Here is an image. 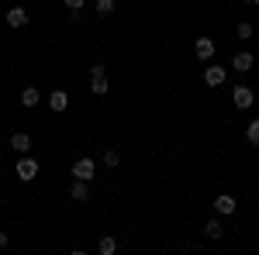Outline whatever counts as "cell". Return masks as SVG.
<instances>
[{"label": "cell", "instance_id": "1", "mask_svg": "<svg viewBox=\"0 0 259 255\" xmlns=\"http://www.w3.org/2000/svg\"><path fill=\"white\" fill-rule=\"evenodd\" d=\"M232 104H235V111H249V107L256 104V90H252V86H245V83L232 86Z\"/></svg>", "mask_w": 259, "mask_h": 255}, {"label": "cell", "instance_id": "2", "mask_svg": "<svg viewBox=\"0 0 259 255\" xmlns=\"http://www.w3.org/2000/svg\"><path fill=\"white\" fill-rule=\"evenodd\" d=\"M90 93L94 97H107V69L104 66H90Z\"/></svg>", "mask_w": 259, "mask_h": 255}, {"label": "cell", "instance_id": "3", "mask_svg": "<svg viewBox=\"0 0 259 255\" xmlns=\"http://www.w3.org/2000/svg\"><path fill=\"white\" fill-rule=\"evenodd\" d=\"M14 176H18L21 183H31V179L38 176V159H31V156H21V162L14 166Z\"/></svg>", "mask_w": 259, "mask_h": 255}, {"label": "cell", "instance_id": "4", "mask_svg": "<svg viewBox=\"0 0 259 255\" xmlns=\"http://www.w3.org/2000/svg\"><path fill=\"white\" fill-rule=\"evenodd\" d=\"M214 52H218V45H214L211 38H197V41H194V56H197L200 62H211V59H214Z\"/></svg>", "mask_w": 259, "mask_h": 255}, {"label": "cell", "instance_id": "5", "mask_svg": "<svg viewBox=\"0 0 259 255\" xmlns=\"http://www.w3.org/2000/svg\"><path fill=\"white\" fill-rule=\"evenodd\" d=\"M94 173H97V169H94V159H76V162H73V176L76 179H87V183H90Z\"/></svg>", "mask_w": 259, "mask_h": 255}, {"label": "cell", "instance_id": "6", "mask_svg": "<svg viewBox=\"0 0 259 255\" xmlns=\"http://www.w3.org/2000/svg\"><path fill=\"white\" fill-rule=\"evenodd\" d=\"M235 207H239V203H235V196H232V193H218V196H214V211H218L221 217L235 214Z\"/></svg>", "mask_w": 259, "mask_h": 255}, {"label": "cell", "instance_id": "7", "mask_svg": "<svg viewBox=\"0 0 259 255\" xmlns=\"http://www.w3.org/2000/svg\"><path fill=\"white\" fill-rule=\"evenodd\" d=\"M252 66H256V56H252V52H235V56H232V69H235V73H249Z\"/></svg>", "mask_w": 259, "mask_h": 255}, {"label": "cell", "instance_id": "8", "mask_svg": "<svg viewBox=\"0 0 259 255\" xmlns=\"http://www.w3.org/2000/svg\"><path fill=\"white\" fill-rule=\"evenodd\" d=\"M225 79H228V69H225V66H207V69H204V83H207V86H221Z\"/></svg>", "mask_w": 259, "mask_h": 255}, {"label": "cell", "instance_id": "9", "mask_svg": "<svg viewBox=\"0 0 259 255\" xmlns=\"http://www.w3.org/2000/svg\"><path fill=\"white\" fill-rule=\"evenodd\" d=\"M28 18H31L28 7H11V11H7V28H24Z\"/></svg>", "mask_w": 259, "mask_h": 255}, {"label": "cell", "instance_id": "10", "mask_svg": "<svg viewBox=\"0 0 259 255\" xmlns=\"http://www.w3.org/2000/svg\"><path fill=\"white\" fill-rule=\"evenodd\" d=\"M11 148L21 152V156H28V152H31V135H28V131H14V135H11Z\"/></svg>", "mask_w": 259, "mask_h": 255}, {"label": "cell", "instance_id": "11", "mask_svg": "<svg viewBox=\"0 0 259 255\" xmlns=\"http://www.w3.org/2000/svg\"><path fill=\"white\" fill-rule=\"evenodd\" d=\"M49 107H52L56 114H62V111L69 107V93H66V90H52V93H49Z\"/></svg>", "mask_w": 259, "mask_h": 255}, {"label": "cell", "instance_id": "12", "mask_svg": "<svg viewBox=\"0 0 259 255\" xmlns=\"http://www.w3.org/2000/svg\"><path fill=\"white\" fill-rule=\"evenodd\" d=\"M69 196H73V200H90V186H87V179H76V183H73V186H69Z\"/></svg>", "mask_w": 259, "mask_h": 255}, {"label": "cell", "instance_id": "13", "mask_svg": "<svg viewBox=\"0 0 259 255\" xmlns=\"http://www.w3.org/2000/svg\"><path fill=\"white\" fill-rule=\"evenodd\" d=\"M221 235H225V228H221V221H214V217H211V221L204 224V238H211V241H218Z\"/></svg>", "mask_w": 259, "mask_h": 255}, {"label": "cell", "instance_id": "14", "mask_svg": "<svg viewBox=\"0 0 259 255\" xmlns=\"http://www.w3.org/2000/svg\"><path fill=\"white\" fill-rule=\"evenodd\" d=\"M114 7H118L114 0H97V4H94V14H97V18H111Z\"/></svg>", "mask_w": 259, "mask_h": 255}, {"label": "cell", "instance_id": "15", "mask_svg": "<svg viewBox=\"0 0 259 255\" xmlns=\"http://www.w3.org/2000/svg\"><path fill=\"white\" fill-rule=\"evenodd\" d=\"M21 104H24V107H38V90H35V86H24V90H21Z\"/></svg>", "mask_w": 259, "mask_h": 255}, {"label": "cell", "instance_id": "16", "mask_svg": "<svg viewBox=\"0 0 259 255\" xmlns=\"http://www.w3.org/2000/svg\"><path fill=\"white\" fill-rule=\"evenodd\" d=\"M245 141H249L252 148H259V118L249 121V128H245Z\"/></svg>", "mask_w": 259, "mask_h": 255}, {"label": "cell", "instance_id": "17", "mask_svg": "<svg viewBox=\"0 0 259 255\" xmlns=\"http://www.w3.org/2000/svg\"><path fill=\"white\" fill-rule=\"evenodd\" d=\"M97 252H100V255H114V252H118V241H114V238H111V235H107V238H100Z\"/></svg>", "mask_w": 259, "mask_h": 255}, {"label": "cell", "instance_id": "18", "mask_svg": "<svg viewBox=\"0 0 259 255\" xmlns=\"http://www.w3.org/2000/svg\"><path fill=\"white\" fill-rule=\"evenodd\" d=\"M104 166H107V169H118L121 166V152L118 148H107V152H104Z\"/></svg>", "mask_w": 259, "mask_h": 255}, {"label": "cell", "instance_id": "19", "mask_svg": "<svg viewBox=\"0 0 259 255\" xmlns=\"http://www.w3.org/2000/svg\"><path fill=\"white\" fill-rule=\"evenodd\" d=\"M235 35H239V41H249V38H252V35H256V28H252L249 21H242L239 28H235Z\"/></svg>", "mask_w": 259, "mask_h": 255}, {"label": "cell", "instance_id": "20", "mask_svg": "<svg viewBox=\"0 0 259 255\" xmlns=\"http://www.w3.org/2000/svg\"><path fill=\"white\" fill-rule=\"evenodd\" d=\"M83 4H87V0H66V7H69V11H83Z\"/></svg>", "mask_w": 259, "mask_h": 255}, {"label": "cell", "instance_id": "21", "mask_svg": "<svg viewBox=\"0 0 259 255\" xmlns=\"http://www.w3.org/2000/svg\"><path fill=\"white\" fill-rule=\"evenodd\" d=\"M7 245H11V235H7V231H0V248H7Z\"/></svg>", "mask_w": 259, "mask_h": 255}, {"label": "cell", "instance_id": "22", "mask_svg": "<svg viewBox=\"0 0 259 255\" xmlns=\"http://www.w3.org/2000/svg\"><path fill=\"white\" fill-rule=\"evenodd\" d=\"M252 4H259V0H252Z\"/></svg>", "mask_w": 259, "mask_h": 255}]
</instances>
